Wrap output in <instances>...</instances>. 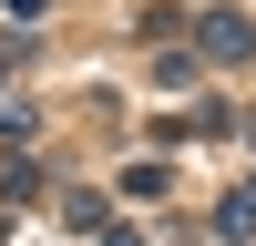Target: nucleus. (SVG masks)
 Segmentation results:
<instances>
[{
  "mask_svg": "<svg viewBox=\"0 0 256 246\" xmlns=\"http://www.w3.org/2000/svg\"><path fill=\"white\" fill-rule=\"evenodd\" d=\"M10 62H20V41H0V82H10Z\"/></svg>",
  "mask_w": 256,
  "mask_h": 246,
  "instance_id": "5",
  "label": "nucleus"
},
{
  "mask_svg": "<svg viewBox=\"0 0 256 246\" xmlns=\"http://www.w3.org/2000/svg\"><path fill=\"white\" fill-rule=\"evenodd\" d=\"M216 236H226V246H256V184H246V195H226V205H216Z\"/></svg>",
  "mask_w": 256,
  "mask_h": 246,
  "instance_id": "2",
  "label": "nucleus"
},
{
  "mask_svg": "<svg viewBox=\"0 0 256 246\" xmlns=\"http://www.w3.org/2000/svg\"><path fill=\"white\" fill-rule=\"evenodd\" d=\"M62 226H82V236H102V195H92V184H72V195H62Z\"/></svg>",
  "mask_w": 256,
  "mask_h": 246,
  "instance_id": "3",
  "label": "nucleus"
},
{
  "mask_svg": "<svg viewBox=\"0 0 256 246\" xmlns=\"http://www.w3.org/2000/svg\"><path fill=\"white\" fill-rule=\"evenodd\" d=\"M92 246H144V236H92Z\"/></svg>",
  "mask_w": 256,
  "mask_h": 246,
  "instance_id": "6",
  "label": "nucleus"
},
{
  "mask_svg": "<svg viewBox=\"0 0 256 246\" xmlns=\"http://www.w3.org/2000/svg\"><path fill=\"white\" fill-rule=\"evenodd\" d=\"M195 41H205V62H246L256 52V20L246 10H195Z\"/></svg>",
  "mask_w": 256,
  "mask_h": 246,
  "instance_id": "1",
  "label": "nucleus"
},
{
  "mask_svg": "<svg viewBox=\"0 0 256 246\" xmlns=\"http://www.w3.org/2000/svg\"><path fill=\"white\" fill-rule=\"evenodd\" d=\"M31 184H41V174H31V164H20V154L0 164V205H20V195H31Z\"/></svg>",
  "mask_w": 256,
  "mask_h": 246,
  "instance_id": "4",
  "label": "nucleus"
}]
</instances>
